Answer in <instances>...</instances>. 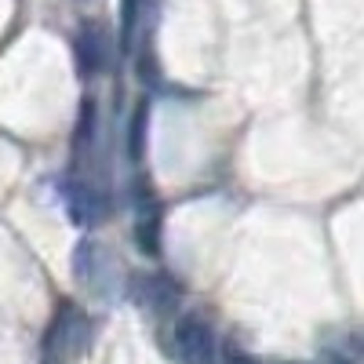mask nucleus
Here are the masks:
<instances>
[{
    "instance_id": "1",
    "label": "nucleus",
    "mask_w": 364,
    "mask_h": 364,
    "mask_svg": "<svg viewBox=\"0 0 364 364\" xmlns=\"http://www.w3.org/2000/svg\"><path fill=\"white\" fill-rule=\"evenodd\" d=\"M73 277L77 284H84L91 295H117V277H120V262L109 255L106 245H99V240H80V245L73 248Z\"/></svg>"
},
{
    "instance_id": "2",
    "label": "nucleus",
    "mask_w": 364,
    "mask_h": 364,
    "mask_svg": "<svg viewBox=\"0 0 364 364\" xmlns=\"http://www.w3.org/2000/svg\"><path fill=\"white\" fill-rule=\"evenodd\" d=\"M73 55H77V70L84 80H95L109 70L113 63V37L102 22H87L77 41H73Z\"/></svg>"
},
{
    "instance_id": "3",
    "label": "nucleus",
    "mask_w": 364,
    "mask_h": 364,
    "mask_svg": "<svg viewBox=\"0 0 364 364\" xmlns=\"http://www.w3.org/2000/svg\"><path fill=\"white\" fill-rule=\"evenodd\" d=\"M175 357L182 364H215V331L200 317H182L175 328Z\"/></svg>"
},
{
    "instance_id": "4",
    "label": "nucleus",
    "mask_w": 364,
    "mask_h": 364,
    "mask_svg": "<svg viewBox=\"0 0 364 364\" xmlns=\"http://www.w3.org/2000/svg\"><path fill=\"white\" fill-rule=\"evenodd\" d=\"M87 346H91V328H87V317H84V314H77V310L70 306V302H63V310L55 314V324H51L48 339H44L48 357L66 353V350L80 353V350H87Z\"/></svg>"
},
{
    "instance_id": "5",
    "label": "nucleus",
    "mask_w": 364,
    "mask_h": 364,
    "mask_svg": "<svg viewBox=\"0 0 364 364\" xmlns=\"http://www.w3.org/2000/svg\"><path fill=\"white\" fill-rule=\"evenodd\" d=\"M128 295L135 306L149 310V314H168L178 302V284L168 277V273H135Z\"/></svg>"
},
{
    "instance_id": "6",
    "label": "nucleus",
    "mask_w": 364,
    "mask_h": 364,
    "mask_svg": "<svg viewBox=\"0 0 364 364\" xmlns=\"http://www.w3.org/2000/svg\"><path fill=\"white\" fill-rule=\"evenodd\" d=\"M63 200H66L70 219H73L80 230L99 226V223L106 219V211H109L106 193L95 190V186H87V182H66V186H63Z\"/></svg>"
},
{
    "instance_id": "7",
    "label": "nucleus",
    "mask_w": 364,
    "mask_h": 364,
    "mask_svg": "<svg viewBox=\"0 0 364 364\" xmlns=\"http://www.w3.org/2000/svg\"><path fill=\"white\" fill-rule=\"evenodd\" d=\"M139 219H135V240H139V248L149 255V259H157L161 255V200L157 193L142 186L139 182Z\"/></svg>"
},
{
    "instance_id": "8",
    "label": "nucleus",
    "mask_w": 364,
    "mask_h": 364,
    "mask_svg": "<svg viewBox=\"0 0 364 364\" xmlns=\"http://www.w3.org/2000/svg\"><path fill=\"white\" fill-rule=\"evenodd\" d=\"M91 132H95V102L84 99L80 102V124L73 132V154L80 157L84 154V146H91Z\"/></svg>"
},
{
    "instance_id": "9",
    "label": "nucleus",
    "mask_w": 364,
    "mask_h": 364,
    "mask_svg": "<svg viewBox=\"0 0 364 364\" xmlns=\"http://www.w3.org/2000/svg\"><path fill=\"white\" fill-rule=\"evenodd\" d=\"M146 120H149V109H146V102L135 109V117H132V132H128V157L132 161H139L142 157V146H146Z\"/></svg>"
},
{
    "instance_id": "10",
    "label": "nucleus",
    "mask_w": 364,
    "mask_h": 364,
    "mask_svg": "<svg viewBox=\"0 0 364 364\" xmlns=\"http://www.w3.org/2000/svg\"><path fill=\"white\" fill-rule=\"evenodd\" d=\"M135 22H139V0H124V8H120V51L124 55L135 37Z\"/></svg>"
},
{
    "instance_id": "11",
    "label": "nucleus",
    "mask_w": 364,
    "mask_h": 364,
    "mask_svg": "<svg viewBox=\"0 0 364 364\" xmlns=\"http://www.w3.org/2000/svg\"><path fill=\"white\" fill-rule=\"evenodd\" d=\"M41 364H58V360H55V357H44V360H41Z\"/></svg>"
}]
</instances>
